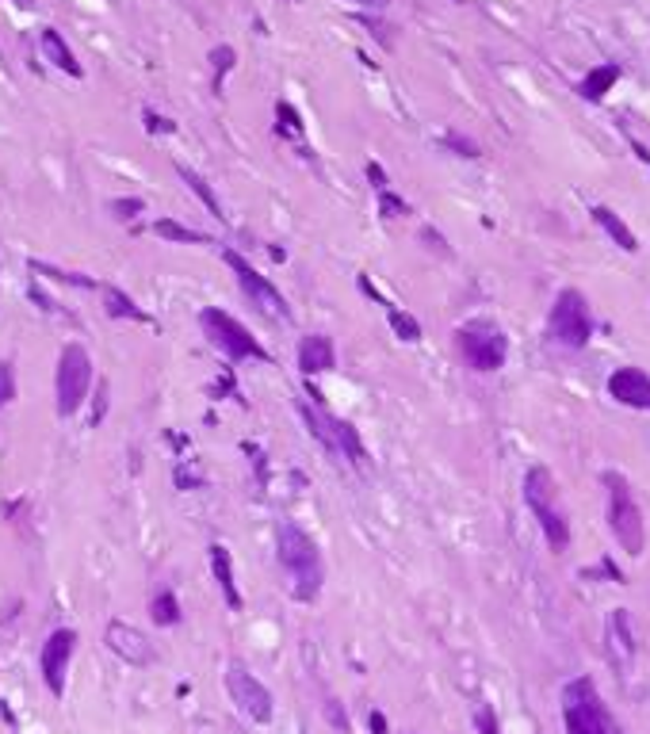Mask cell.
<instances>
[{
	"label": "cell",
	"mask_w": 650,
	"mask_h": 734,
	"mask_svg": "<svg viewBox=\"0 0 650 734\" xmlns=\"http://www.w3.org/2000/svg\"><path fill=\"white\" fill-rule=\"evenodd\" d=\"M234 58H237L234 46H215L210 51V61H215V92H222V77L234 70Z\"/></svg>",
	"instance_id": "cb8c5ba5"
},
{
	"label": "cell",
	"mask_w": 650,
	"mask_h": 734,
	"mask_svg": "<svg viewBox=\"0 0 650 734\" xmlns=\"http://www.w3.org/2000/svg\"><path fill=\"white\" fill-rule=\"evenodd\" d=\"M107 646L111 655H119L126 665H153V643L135 627V624H123V619H111L107 624Z\"/></svg>",
	"instance_id": "7c38bea8"
},
{
	"label": "cell",
	"mask_w": 650,
	"mask_h": 734,
	"mask_svg": "<svg viewBox=\"0 0 650 734\" xmlns=\"http://www.w3.org/2000/svg\"><path fill=\"white\" fill-rule=\"evenodd\" d=\"M525 501H528L532 516L540 520L551 551H562L571 544V520H566V513L559 509V489H555V478H551L547 467H532L525 475Z\"/></svg>",
	"instance_id": "3957f363"
},
{
	"label": "cell",
	"mask_w": 650,
	"mask_h": 734,
	"mask_svg": "<svg viewBox=\"0 0 650 734\" xmlns=\"http://www.w3.org/2000/svg\"><path fill=\"white\" fill-rule=\"evenodd\" d=\"M367 181L376 184V191H386V176H383V169L376 165V161H371V165H367Z\"/></svg>",
	"instance_id": "1f68e13d"
},
{
	"label": "cell",
	"mask_w": 650,
	"mask_h": 734,
	"mask_svg": "<svg viewBox=\"0 0 650 734\" xmlns=\"http://www.w3.org/2000/svg\"><path fill=\"white\" fill-rule=\"evenodd\" d=\"M145 126H150V130H153V135H157V130H161V135H172V130H176V126H172L169 119H161V116H153V111H145Z\"/></svg>",
	"instance_id": "4dcf8cb0"
},
{
	"label": "cell",
	"mask_w": 650,
	"mask_h": 734,
	"mask_svg": "<svg viewBox=\"0 0 650 734\" xmlns=\"http://www.w3.org/2000/svg\"><path fill=\"white\" fill-rule=\"evenodd\" d=\"M275 119H280V126L287 130V135H302V119H299V111L291 104H275Z\"/></svg>",
	"instance_id": "d4e9b609"
},
{
	"label": "cell",
	"mask_w": 650,
	"mask_h": 734,
	"mask_svg": "<svg viewBox=\"0 0 650 734\" xmlns=\"http://www.w3.org/2000/svg\"><path fill=\"white\" fill-rule=\"evenodd\" d=\"M608 395L631 410H650V375L643 367H616L608 375Z\"/></svg>",
	"instance_id": "4fadbf2b"
},
{
	"label": "cell",
	"mask_w": 650,
	"mask_h": 734,
	"mask_svg": "<svg viewBox=\"0 0 650 734\" xmlns=\"http://www.w3.org/2000/svg\"><path fill=\"white\" fill-rule=\"evenodd\" d=\"M605 489H608V528L616 535V544H620L627 554H643V544H646L643 513H639V501H636V494H631L627 478L608 470Z\"/></svg>",
	"instance_id": "277c9868"
},
{
	"label": "cell",
	"mask_w": 650,
	"mask_h": 734,
	"mask_svg": "<svg viewBox=\"0 0 650 734\" xmlns=\"http://www.w3.org/2000/svg\"><path fill=\"white\" fill-rule=\"evenodd\" d=\"M15 398V371H12V364H0V410Z\"/></svg>",
	"instance_id": "484cf974"
},
{
	"label": "cell",
	"mask_w": 650,
	"mask_h": 734,
	"mask_svg": "<svg viewBox=\"0 0 650 734\" xmlns=\"http://www.w3.org/2000/svg\"><path fill=\"white\" fill-rule=\"evenodd\" d=\"M593 218H597L600 230H605V234H608L616 245H620L624 253H636V249H639V237L627 230V222H624L620 215H616L612 207H597V210H593Z\"/></svg>",
	"instance_id": "e0dca14e"
},
{
	"label": "cell",
	"mask_w": 650,
	"mask_h": 734,
	"mask_svg": "<svg viewBox=\"0 0 650 734\" xmlns=\"http://www.w3.org/2000/svg\"><path fill=\"white\" fill-rule=\"evenodd\" d=\"M176 172H181V181L195 191V195H200V200H203V207L210 210V215H215V218H222V203H218V195L215 191H210V184L203 181V176L200 172H195V169H188V165H176Z\"/></svg>",
	"instance_id": "ffe728a7"
},
{
	"label": "cell",
	"mask_w": 650,
	"mask_h": 734,
	"mask_svg": "<svg viewBox=\"0 0 650 734\" xmlns=\"http://www.w3.org/2000/svg\"><path fill=\"white\" fill-rule=\"evenodd\" d=\"M325 711H330V720H333V727H340V730H348V720H345V711H337V704H333V700H330V704H325Z\"/></svg>",
	"instance_id": "836d02e7"
},
{
	"label": "cell",
	"mask_w": 650,
	"mask_h": 734,
	"mask_svg": "<svg viewBox=\"0 0 650 734\" xmlns=\"http://www.w3.org/2000/svg\"><path fill=\"white\" fill-rule=\"evenodd\" d=\"M92 386V356L85 345H65L58 356V375H54V395H58V413L73 417L88 398Z\"/></svg>",
	"instance_id": "8992f818"
},
{
	"label": "cell",
	"mask_w": 650,
	"mask_h": 734,
	"mask_svg": "<svg viewBox=\"0 0 650 734\" xmlns=\"http://www.w3.org/2000/svg\"><path fill=\"white\" fill-rule=\"evenodd\" d=\"M275 559H280V566L287 570L295 600L311 605V600L321 593L325 566H321L318 544L295 525V520H280V525H275Z\"/></svg>",
	"instance_id": "6da1fadb"
},
{
	"label": "cell",
	"mask_w": 650,
	"mask_h": 734,
	"mask_svg": "<svg viewBox=\"0 0 650 734\" xmlns=\"http://www.w3.org/2000/svg\"><path fill=\"white\" fill-rule=\"evenodd\" d=\"M104 306H107V314L111 318H130V321H145V314L135 306V299L126 295V291L119 287H104Z\"/></svg>",
	"instance_id": "44dd1931"
},
{
	"label": "cell",
	"mask_w": 650,
	"mask_h": 734,
	"mask_svg": "<svg viewBox=\"0 0 650 734\" xmlns=\"http://www.w3.org/2000/svg\"><path fill=\"white\" fill-rule=\"evenodd\" d=\"M444 145H451L455 153H463V157H478V145L470 142V138H460V135H448L444 138Z\"/></svg>",
	"instance_id": "f1b7e54d"
},
{
	"label": "cell",
	"mask_w": 650,
	"mask_h": 734,
	"mask_svg": "<svg viewBox=\"0 0 650 734\" xmlns=\"http://www.w3.org/2000/svg\"><path fill=\"white\" fill-rule=\"evenodd\" d=\"M562 723L566 734H624L590 677H574L562 689Z\"/></svg>",
	"instance_id": "7a4b0ae2"
},
{
	"label": "cell",
	"mask_w": 650,
	"mask_h": 734,
	"mask_svg": "<svg viewBox=\"0 0 650 734\" xmlns=\"http://www.w3.org/2000/svg\"><path fill=\"white\" fill-rule=\"evenodd\" d=\"M379 210H383V218H398V215H405V210H410V207H405V203L398 200V195L379 191Z\"/></svg>",
	"instance_id": "4316f807"
},
{
	"label": "cell",
	"mask_w": 650,
	"mask_h": 734,
	"mask_svg": "<svg viewBox=\"0 0 650 734\" xmlns=\"http://www.w3.org/2000/svg\"><path fill=\"white\" fill-rule=\"evenodd\" d=\"M367 727H371V734H386V720H383V711H367Z\"/></svg>",
	"instance_id": "d6a6232c"
},
{
	"label": "cell",
	"mask_w": 650,
	"mask_h": 734,
	"mask_svg": "<svg viewBox=\"0 0 650 734\" xmlns=\"http://www.w3.org/2000/svg\"><path fill=\"white\" fill-rule=\"evenodd\" d=\"M153 234L165 237V241H181V245H207V241H210L207 234L191 230V226H181L176 218H157V222H153Z\"/></svg>",
	"instance_id": "d6986e66"
},
{
	"label": "cell",
	"mask_w": 650,
	"mask_h": 734,
	"mask_svg": "<svg viewBox=\"0 0 650 734\" xmlns=\"http://www.w3.org/2000/svg\"><path fill=\"white\" fill-rule=\"evenodd\" d=\"M386 318H390V330H395L402 340H410V345H413V340H421V325H417V318L405 314V310L386 302Z\"/></svg>",
	"instance_id": "603a6c76"
},
{
	"label": "cell",
	"mask_w": 650,
	"mask_h": 734,
	"mask_svg": "<svg viewBox=\"0 0 650 734\" xmlns=\"http://www.w3.org/2000/svg\"><path fill=\"white\" fill-rule=\"evenodd\" d=\"M150 616L157 619L161 627H176V624H181V600H176L169 590H161V593L150 600Z\"/></svg>",
	"instance_id": "7402d4cb"
},
{
	"label": "cell",
	"mask_w": 650,
	"mask_h": 734,
	"mask_svg": "<svg viewBox=\"0 0 650 734\" xmlns=\"http://www.w3.org/2000/svg\"><path fill=\"white\" fill-rule=\"evenodd\" d=\"M73 650H77V631L73 627H58L51 639L42 643V655H39V670H42V681L51 696H61L65 692V670L73 662Z\"/></svg>",
	"instance_id": "8fae6325"
},
{
	"label": "cell",
	"mask_w": 650,
	"mask_h": 734,
	"mask_svg": "<svg viewBox=\"0 0 650 734\" xmlns=\"http://www.w3.org/2000/svg\"><path fill=\"white\" fill-rule=\"evenodd\" d=\"M142 207H145L142 200H111V210H116V218H123V222H126V218H135Z\"/></svg>",
	"instance_id": "83f0119b"
},
{
	"label": "cell",
	"mask_w": 650,
	"mask_h": 734,
	"mask_svg": "<svg viewBox=\"0 0 650 734\" xmlns=\"http://www.w3.org/2000/svg\"><path fill=\"white\" fill-rule=\"evenodd\" d=\"M200 325H203V333L210 337V345L222 348L230 360H268L265 345H260V340L234 314H226V310L207 306L203 314H200Z\"/></svg>",
	"instance_id": "ba28073f"
},
{
	"label": "cell",
	"mask_w": 650,
	"mask_h": 734,
	"mask_svg": "<svg viewBox=\"0 0 650 734\" xmlns=\"http://www.w3.org/2000/svg\"><path fill=\"white\" fill-rule=\"evenodd\" d=\"M475 727H478V734H501L490 708H478V711H475Z\"/></svg>",
	"instance_id": "f546056e"
},
{
	"label": "cell",
	"mask_w": 650,
	"mask_h": 734,
	"mask_svg": "<svg viewBox=\"0 0 650 734\" xmlns=\"http://www.w3.org/2000/svg\"><path fill=\"white\" fill-rule=\"evenodd\" d=\"M352 5H360V8H383L386 0H352Z\"/></svg>",
	"instance_id": "e575fe53"
},
{
	"label": "cell",
	"mask_w": 650,
	"mask_h": 734,
	"mask_svg": "<svg viewBox=\"0 0 650 734\" xmlns=\"http://www.w3.org/2000/svg\"><path fill=\"white\" fill-rule=\"evenodd\" d=\"M226 265H230V272L237 275V287L249 295V302L260 310V314H268L275 321H291V310H287V299L280 295V287H272L268 275H260L253 265L241 253L226 249Z\"/></svg>",
	"instance_id": "9c48e42d"
},
{
	"label": "cell",
	"mask_w": 650,
	"mask_h": 734,
	"mask_svg": "<svg viewBox=\"0 0 650 734\" xmlns=\"http://www.w3.org/2000/svg\"><path fill=\"white\" fill-rule=\"evenodd\" d=\"M455 345H460L467 367L475 371H497L509 360V340L494 321H467L455 330Z\"/></svg>",
	"instance_id": "52a82bcc"
},
{
	"label": "cell",
	"mask_w": 650,
	"mask_h": 734,
	"mask_svg": "<svg viewBox=\"0 0 650 734\" xmlns=\"http://www.w3.org/2000/svg\"><path fill=\"white\" fill-rule=\"evenodd\" d=\"M210 570H215V581H218V590H222V597H226V605L237 612L241 605H246V600H241V590H237V581H234L230 547H222V544L210 547Z\"/></svg>",
	"instance_id": "9a60e30c"
},
{
	"label": "cell",
	"mask_w": 650,
	"mask_h": 734,
	"mask_svg": "<svg viewBox=\"0 0 650 734\" xmlns=\"http://www.w3.org/2000/svg\"><path fill=\"white\" fill-rule=\"evenodd\" d=\"M547 333L562 348H585L590 345L593 314H590V302H585L581 291H574V287L559 291L555 306H551V318H547Z\"/></svg>",
	"instance_id": "5b68a950"
},
{
	"label": "cell",
	"mask_w": 650,
	"mask_h": 734,
	"mask_svg": "<svg viewBox=\"0 0 650 734\" xmlns=\"http://www.w3.org/2000/svg\"><path fill=\"white\" fill-rule=\"evenodd\" d=\"M42 54H46V61H51L54 70H65L70 77H80V73H85V70H80V61H77V54L70 51V46H65V39L58 35L54 27H46V31H42Z\"/></svg>",
	"instance_id": "2e32d148"
},
{
	"label": "cell",
	"mask_w": 650,
	"mask_h": 734,
	"mask_svg": "<svg viewBox=\"0 0 650 734\" xmlns=\"http://www.w3.org/2000/svg\"><path fill=\"white\" fill-rule=\"evenodd\" d=\"M299 367H302L306 375H325V371H333V367H337V348H333V340L325 337V333L302 337V345H299Z\"/></svg>",
	"instance_id": "5bb4252c"
},
{
	"label": "cell",
	"mask_w": 650,
	"mask_h": 734,
	"mask_svg": "<svg viewBox=\"0 0 650 734\" xmlns=\"http://www.w3.org/2000/svg\"><path fill=\"white\" fill-rule=\"evenodd\" d=\"M226 689H230V700L237 704L241 715H249L253 723H272V692L260 684L241 662H230L226 670Z\"/></svg>",
	"instance_id": "30bf717a"
},
{
	"label": "cell",
	"mask_w": 650,
	"mask_h": 734,
	"mask_svg": "<svg viewBox=\"0 0 650 734\" xmlns=\"http://www.w3.org/2000/svg\"><path fill=\"white\" fill-rule=\"evenodd\" d=\"M616 80H620V65H612V61L597 65V70L585 73V80H581V96H585V100H600V96H608V92H612Z\"/></svg>",
	"instance_id": "ac0fdd59"
}]
</instances>
